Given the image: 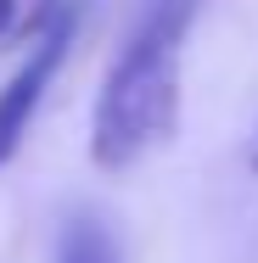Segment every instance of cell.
<instances>
[{
	"instance_id": "obj_3",
	"label": "cell",
	"mask_w": 258,
	"mask_h": 263,
	"mask_svg": "<svg viewBox=\"0 0 258 263\" xmlns=\"http://www.w3.org/2000/svg\"><path fill=\"white\" fill-rule=\"evenodd\" d=\"M56 263H118V252H112V241L101 235V224L73 218L67 235H62V258Z\"/></svg>"
},
{
	"instance_id": "obj_5",
	"label": "cell",
	"mask_w": 258,
	"mask_h": 263,
	"mask_svg": "<svg viewBox=\"0 0 258 263\" xmlns=\"http://www.w3.org/2000/svg\"><path fill=\"white\" fill-rule=\"evenodd\" d=\"M253 168H258V152H253Z\"/></svg>"
},
{
	"instance_id": "obj_2",
	"label": "cell",
	"mask_w": 258,
	"mask_h": 263,
	"mask_svg": "<svg viewBox=\"0 0 258 263\" xmlns=\"http://www.w3.org/2000/svg\"><path fill=\"white\" fill-rule=\"evenodd\" d=\"M73 34H79V0H62L45 23V34L34 40V51L23 56V67L6 79V90H0V162H11L17 146L28 140V123H34L45 90L56 84L62 62L73 51Z\"/></svg>"
},
{
	"instance_id": "obj_1",
	"label": "cell",
	"mask_w": 258,
	"mask_h": 263,
	"mask_svg": "<svg viewBox=\"0 0 258 263\" xmlns=\"http://www.w3.org/2000/svg\"><path fill=\"white\" fill-rule=\"evenodd\" d=\"M202 0H152L141 28L129 34L124 56L112 62L96 118H90V162L118 174L157 152L174 123H180V62H185V34L197 23Z\"/></svg>"
},
{
	"instance_id": "obj_4",
	"label": "cell",
	"mask_w": 258,
	"mask_h": 263,
	"mask_svg": "<svg viewBox=\"0 0 258 263\" xmlns=\"http://www.w3.org/2000/svg\"><path fill=\"white\" fill-rule=\"evenodd\" d=\"M17 6H23V0H0V34H6L11 23H17Z\"/></svg>"
}]
</instances>
